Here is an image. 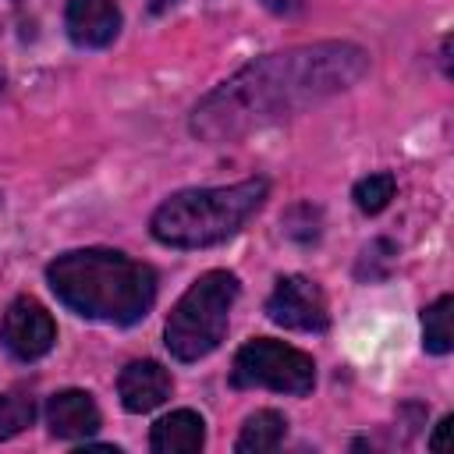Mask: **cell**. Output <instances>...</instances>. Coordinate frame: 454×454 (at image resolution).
<instances>
[{
	"mask_svg": "<svg viewBox=\"0 0 454 454\" xmlns=\"http://www.w3.org/2000/svg\"><path fill=\"white\" fill-rule=\"evenodd\" d=\"M369 67V57L351 43L294 46L266 53L213 89L192 114V131L206 142H231L284 117H294L319 99L344 92Z\"/></svg>",
	"mask_w": 454,
	"mask_h": 454,
	"instance_id": "6da1fadb",
	"label": "cell"
},
{
	"mask_svg": "<svg viewBox=\"0 0 454 454\" xmlns=\"http://www.w3.org/2000/svg\"><path fill=\"white\" fill-rule=\"evenodd\" d=\"M53 294L78 316L114 326H131L156 301L153 266L117 248H71L46 266Z\"/></svg>",
	"mask_w": 454,
	"mask_h": 454,
	"instance_id": "7a4b0ae2",
	"label": "cell"
},
{
	"mask_svg": "<svg viewBox=\"0 0 454 454\" xmlns=\"http://www.w3.org/2000/svg\"><path fill=\"white\" fill-rule=\"evenodd\" d=\"M266 181L248 177L223 188H184L174 192L149 220L160 245L170 248H209L227 241L245 227V220L262 206Z\"/></svg>",
	"mask_w": 454,
	"mask_h": 454,
	"instance_id": "3957f363",
	"label": "cell"
},
{
	"mask_svg": "<svg viewBox=\"0 0 454 454\" xmlns=\"http://www.w3.org/2000/svg\"><path fill=\"white\" fill-rule=\"evenodd\" d=\"M238 301V277L227 270L202 273L170 309L163 344L177 362H199L220 348L231 309Z\"/></svg>",
	"mask_w": 454,
	"mask_h": 454,
	"instance_id": "277c9868",
	"label": "cell"
},
{
	"mask_svg": "<svg viewBox=\"0 0 454 454\" xmlns=\"http://www.w3.org/2000/svg\"><path fill=\"white\" fill-rule=\"evenodd\" d=\"M231 383L234 387H266L277 394H309L316 387V362L294 344L273 340V337H255L245 340L234 355L231 365Z\"/></svg>",
	"mask_w": 454,
	"mask_h": 454,
	"instance_id": "5b68a950",
	"label": "cell"
},
{
	"mask_svg": "<svg viewBox=\"0 0 454 454\" xmlns=\"http://www.w3.org/2000/svg\"><path fill=\"white\" fill-rule=\"evenodd\" d=\"M266 316L284 326V330H301V333H319L330 323L326 312V298L319 291L316 280L294 273V277H280L270 301H266Z\"/></svg>",
	"mask_w": 454,
	"mask_h": 454,
	"instance_id": "8992f818",
	"label": "cell"
},
{
	"mask_svg": "<svg viewBox=\"0 0 454 454\" xmlns=\"http://www.w3.org/2000/svg\"><path fill=\"white\" fill-rule=\"evenodd\" d=\"M57 340V323L39 305L35 298H14L0 319V344L18 358V362H35L43 358Z\"/></svg>",
	"mask_w": 454,
	"mask_h": 454,
	"instance_id": "52a82bcc",
	"label": "cell"
},
{
	"mask_svg": "<svg viewBox=\"0 0 454 454\" xmlns=\"http://www.w3.org/2000/svg\"><path fill=\"white\" fill-rule=\"evenodd\" d=\"M170 390H174L170 372L153 358L128 362L117 380V397H121L124 411H131V415H145V411L160 408L170 397Z\"/></svg>",
	"mask_w": 454,
	"mask_h": 454,
	"instance_id": "ba28073f",
	"label": "cell"
},
{
	"mask_svg": "<svg viewBox=\"0 0 454 454\" xmlns=\"http://www.w3.org/2000/svg\"><path fill=\"white\" fill-rule=\"evenodd\" d=\"M64 28L74 46L99 50L110 46L121 32V11L114 0H67Z\"/></svg>",
	"mask_w": 454,
	"mask_h": 454,
	"instance_id": "9c48e42d",
	"label": "cell"
},
{
	"mask_svg": "<svg viewBox=\"0 0 454 454\" xmlns=\"http://www.w3.org/2000/svg\"><path fill=\"white\" fill-rule=\"evenodd\" d=\"M46 426L60 440H85L99 429V408L85 390H60L46 401Z\"/></svg>",
	"mask_w": 454,
	"mask_h": 454,
	"instance_id": "30bf717a",
	"label": "cell"
},
{
	"mask_svg": "<svg viewBox=\"0 0 454 454\" xmlns=\"http://www.w3.org/2000/svg\"><path fill=\"white\" fill-rule=\"evenodd\" d=\"M202 443H206V422L192 408H177L163 415L149 433V447L156 454H195L202 450Z\"/></svg>",
	"mask_w": 454,
	"mask_h": 454,
	"instance_id": "8fae6325",
	"label": "cell"
},
{
	"mask_svg": "<svg viewBox=\"0 0 454 454\" xmlns=\"http://www.w3.org/2000/svg\"><path fill=\"white\" fill-rule=\"evenodd\" d=\"M284 433H287V419L273 408H262L255 415L245 419L238 440H234V450L238 454H266V450H277L284 443Z\"/></svg>",
	"mask_w": 454,
	"mask_h": 454,
	"instance_id": "7c38bea8",
	"label": "cell"
},
{
	"mask_svg": "<svg viewBox=\"0 0 454 454\" xmlns=\"http://www.w3.org/2000/svg\"><path fill=\"white\" fill-rule=\"evenodd\" d=\"M450 294H440L433 305L422 309V348L429 355H447L454 348V333H450Z\"/></svg>",
	"mask_w": 454,
	"mask_h": 454,
	"instance_id": "4fadbf2b",
	"label": "cell"
},
{
	"mask_svg": "<svg viewBox=\"0 0 454 454\" xmlns=\"http://www.w3.org/2000/svg\"><path fill=\"white\" fill-rule=\"evenodd\" d=\"M35 419V401L25 390H7L0 394V440H11L25 433Z\"/></svg>",
	"mask_w": 454,
	"mask_h": 454,
	"instance_id": "5bb4252c",
	"label": "cell"
},
{
	"mask_svg": "<svg viewBox=\"0 0 454 454\" xmlns=\"http://www.w3.org/2000/svg\"><path fill=\"white\" fill-rule=\"evenodd\" d=\"M394 192H397V177L387 174V170H380V174L362 177V181L355 184L351 199H355V206H358L362 213H383V209L390 206Z\"/></svg>",
	"mask_w": 454,
	"mask_h": 454,
	"instance_id": "9a60e30c",
	"label": "cell"
},
{
	"mask_svg": "<svg viewBox=\"0 0 454 454\" xmlns=\"http://www.w3.org/2000/svg\"><path fill=\"white\" fill-rule=\"evenodd\" d=\"M270 14H280V18H294L301 7H305V0H259Z\"/></svg>",
	"mask_w": 454,
	"mask_h": 454,
	"instance_id": "2e32d148",
	"label": "cell"
},
{
	"mask_svg": "<svg viewBox=\"0 0 454 454\" xmlns=\"http://www.w3.org/2000/svg\"><path fill=\"white\" fill-rule=\"evenodd\" d=\"M447 426H450V419H440V422H436V429H433V436H429V447H433V450L443 447V433H447Z\"/></svg>",
	"mask_w": 454,
	"mask_h": 454,
	"instance_id": "e0dca14e",
	"label": "cell"
},
{
	"mask_svg": "<svg viewBox=\"0 0 454 454\" xmlns=\"http://www.w3.org/2000/svg\"><path fill=\"white\" fill-rule=\"evenodd\" d=\"M145 4H149V11H153V14H163V11H170L177 0H145Z\"/></svg>",
	"mask_w": 454,
	"mask_h": 454,
	"instance_id": "ac0fdd59",
	"label": "cell"
}]
</instances>
